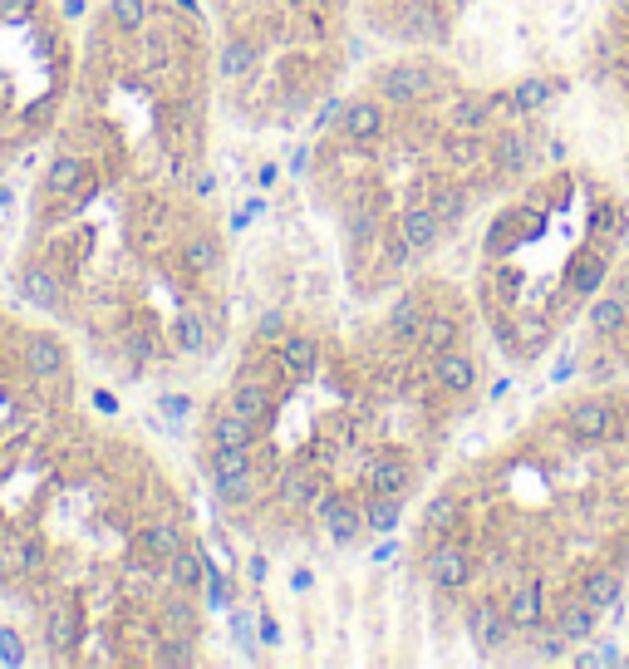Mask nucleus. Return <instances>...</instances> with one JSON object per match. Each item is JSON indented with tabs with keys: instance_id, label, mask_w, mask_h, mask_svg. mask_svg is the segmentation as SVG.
<instances>
[{
	"instance_id": "393cba45",
	"label": "nucleus",
	"mask_w": 629,
	"mask_h": 669,
	"mask_svg": "<svg viewBox=\"0 0 629 669\" xmlns=\"http://www.w3.org/2000/svg\"><path fill=\"white\" fill-rule=\"evenodd\" d=\"M458 512H462V502L453 497V492H433V502L423 507V522L438 527V532H448V527L458 522Z\"/></svg>"
},
{
	"instance_id": "c85d7f7f",
	"label": "nucleus",
	"mask_w": 629,
	"mask_h": 669,
	"mask_svg": "<svg viewBox=\"0 0 629 669\" xmlns=\"http://www.w3.org/2000/svg\"><path fill=\"white\" fill-rule=\"evenodd\" d=\"M448 158H453V163H462V168L482 158V143L472 138V128H462V133H448Z\"/></svg>"
},
{
	"instance_id": "9b49d317",
	"label": "nucleus",
	"mask_w": 629,
	"mask_h": 669,
	"mask_svg": "<svg viewBox=\"0 0 629 669\" xmlns=\"http://www.w3.org/2000/svg\"><path fill=\"white\" fill-rule=\"evenodd\" d=\"M369 487L384 492V497H403V492L413 487V468L403 463L399 453H379V458L369 463Z\"/></svg>"
},
{
	"instance_id": "f8f14e48",
	"label": "nucleus",
	"mask_w": 629,
	"mask_h": 669,
	"mask_svg": "<svg viewBox=\"0 0 629 669\" xmlns=\"http://www.w3.org/2000/svg\"><path fill=\"white\" fill-rule=\"evenodd\" d=\"M566 419H571L575 438H590V443H600V438H610V433H615L610 409H605L600 399H580V404H571V409H566Z\"/></svg>"
},
{
	"instance_id": "f3484780",
	"label": "nucleus",
	"mask_w": 629,
	"mask_h": 669,
	"mask_svg": "<svg viewBox=\"0 0 629 669\" xmlns=\"http://www.w3.org/2000/svg\"><path fill=\"white\" fill-rule=\"evenodd\" d=\"M276 492H281L286 507H315L320 502V478H310V473H281Z\"/></svg>"
},
{
	"instance_id": "c9c22d12",
	"label": "nucleus",
	"mask_w": 629,
	"mask_h": 669,
	"mask_svg": "<svg viewBox=\"0 0 629 669\" xmlns=\"http://www.w3.org/2000/svg\"><path fill=\"white\" fill-rule=\"evenodd\" d=\"M261 640H266V645H281V630H276L271 620H261Z\"/></svg>"
},
{
	"instance_id": "0eeeda50",
	"label": "nucleus",
	"mask_w": 629,
	"mask_h": 669,
	"mask_svg": "<svg viewBox=\"0 0 629 669\" xmlns=\"http://www.w3.org/2000/svg\"><path fill=\"white\" fill-rule=\"evenodd\" d=\"M428 581H433L438 591H462V586L472 581V556L462 547H438L428 556Z\"/></svg>"
},
{
	"instance_id": "2f4dec72",
	"label": "nucleus",
	"mask_w": 629,
	"mask_h": 669,
	"mask_svg": "<svg viewBox=\"0 0 629 669\" xmlns=\"http://www.w3.org/2000/svg\"><path fill=\"white\" fill-rule=\"evenodd\" d=\"M231 635L251 650V645H256V615H251V610H236V615H231Z\"/></svg>"
},
{
	"instance_id": "473e14b6",
	"label": "nucleus",
	"mask_w": 629,
	"mask_h": 669,
	"mask_svg": "<svg viewBox=\"0 0 629 669\" xmlns=\"http://www.w3.org/2000/svg\"><path fill=\"white\" fill-rule=\"evenodd\" d=\"M256 335H261V340H281V335H286V315H281V310H266V315L256 320Z\"/></svg>"
},
{
	"instance_id": "412c9836",
	"label": "nucleus",
	"mask_w": 629,
	"mask_h": 669,
	"mask_svg": "<svg viewBox=\"0 0 629 669\" xmlns=\"http://www.w3.org/2000/svg\"><path fill=\"white\" fill-rule=\"evenodd\" d=\"M585 601L595 610H610L620 601V576H615V571H590V576H585Z\"/></svg>"
},
{
	"instance_id": "2eb2a0df",
	"label": "nucleus",
	"mask_w": 629,
	"mask_h": 669,
	"mask_svg": "<svg viewBox=\"0 0 629 669\" xmlns=\"http://www.w3.org/2000/svg\"><path fill=\"white\" fill-rule=\"evenodd\" d=\"M541 615H546V591L536 581H526L512 596V606H507V620H512V630H536Z\"/></svg>"
},
{
	"instance_id": "4be33fe9",
	"label": "nucleus",
	"mask_w": 629,
	"mask_h": 669,
	"mask_svg": "<svg viewBox=\"0 0 629 669\" xmlns=\"http://www.w3.org/2000/svg\"><path fill=\"white\" fill-rule=\"evenodd\" d=\"M453 335H458V325H453V320H433V315H423V320H418V335H413V340H418L423 350L443 355V350L453 345Z\"/></svg>"
},
{
	"instance_id": "9d476101",
	"label": "nucleus",
	"mask_w": 629,
	"mask_h": 669,
	"mask_svg": "<svg viewBox=\"0 0 629 669\" xmlns=\"http://www.w3.org/2000/svg\"><path fill=\"white\" fill-rule=\"evenodd\" d=\"M227 404L236 414H246L251 424H266L271 414H276V394L266 389V384H256V379H236L227 394Z\"/></svg>"
},
{
	"instance_id": "dca6fc26",
	"label": "nucleus",
	"mask_w": 629,
	"mask_h": 669,
	"mask_svg": "<svg viewBox=\"0 0 629 669\" xmlns=\"http://www.w3.org/2000/svg\"><path fill=\"white\" fill-rule=\"evenodd\" d=\"M585 325L610 340V335H620L629 325V305L620 296H600V301H590V310H585Z\"/></svg>"
},
{
	"instance_id": "f03ea898",
	"label": "nucleus",
	"mask_w": 629,
	"mask_h": 669,
	"mask_svg": "<svg viewBox=\"0 0 629 669\" xmlns=\"http://www.w3.org/2000/svg\"><path fill=\"white\" fill-rule=\"evenodd\" d=\"M64 404H74V350L64 330L25 305H0V458Z\"/></svg>"
},
{
	"instance_id": "39448f33",
	"label": "nucleus",
	"mask_w": 629,
	"mask_h": 669,
	"mask_svg": "<svg viewBox=\"0 0 629 669\" xmlns=\"http://www.w3.org/2000/svg\"><path fill=\"white\" fill-rule=\"evenodd\" d=\"M379 89L389 94V99H423V94H433V74L423 69V64H389V69H379Z\"/></svg>"
},
{
	"instance_id": "5701e85b",
	"label": "nucleus",
	"mask_w": 629,
	"mask_h": 669,
	"mask_svg": "<svg viewBox=\"0 0 629 669\" xmlns=\"http://www.w3.org/2000/svg\"><path fill=\"white\" fill-rule=\"evenodd\" d=\"M595 620H600V610L590 606V601L561 610V630H566L571 640H590V635H595Z\"/></svg>"
},
{
	"instance_id": "f257e3e1",
	"label": "nucleus",
	"mask_w": 629,
	"mask_h": 669,
	"mask_svg": "<svg viewBox=\"0 0 629 669\" xmlns=\"http://www.w3.org/2000/svg\"><path fill=\"white\" fill-rule=\"evenodd\" d=\"M79 50L59 0H0V183L30 173L69 109Z\"/></svg>"
},
{
	"instance_id": "72a5a7b5",
	"label": "nucleus",
	"mask_w": 629,
	"mask_h": 669,
	"mask_svg": "<svg viewBox=\"0 0 629 669\" xmlns=\"http://www.w3.org/2000/svg\"><path fill=\"white\" fill-rule=\"evenodd\" d=\"M349 242H354V246H369V242H374V217H369V212H359V217L349 222Z\"/></svg>"
},
{
	"instance_id": "bb28decb",
	"label": "nucleus",
	"mask_w": 629,
	"mask_h": 669,
	"mask_svg": "<svg viewBox=\"0 0 629 669\" xmlns=\"http://www.w3.org/2000/svg\"><path fill=\"white\" fill-rule=\"evenodd\" d=\"M443 222H458L467 212V187H433V202H428Z\"/></svg>"
},
{
	"instance_id": "ddd939ff",
	"label": "nucleus",
	"mask_w": 629,
	"mask_h": 669,
	"mask_svg": "<svg viewBox=\"0 0 629 669\" xmlns=\"http://www.w3.org/2000/svg\"><path fill=\"white\" fill-rule=\"evenodd\" d=\"M438 237H443V217L433 207H408L403 212V242L413 246V251H433Z\"/></svg>"
},
{
	"instance_id": "7c9ffc66",
	"label": "nucleus",
	"mask_w": 629,
	"mask_h": 669,
	"mask_svg": "<svg viewBox=\"0 0 629 669\" xmlns=\"http://www.w3.org/2000/svg\"><path fill=\"white\" fill-rule=\"evenodd\" d=\"M566 645H571V635L556 625V630H546V635L536 640V660H561V655H566Z\"/></svg>"
},
{
	"instance_id": "423d86ee",
	"label": "nucleus",
	"mask_w": 629,
	"mask_h": 669,
	"mask_svg": "<svg viewBox=\"0 0 629 669\" xmlns=\"http://www.w3.org/2000/svg\"><path fill=\"white\" fill-rule=\"evenodd\" d=\"M384 128H389L384 104H374V99H354V104H344V114H340V133H344V138L374 143V138H384Z\"/></svg>"
},
{
	"instance_id": "a211bd4d",
	"label": "nucleus",
	"mask_w": 629,
	"mask_h": 669,
	"mask_svg": "<svg viewBox=\"0 0 629 669\" xmlns=\"http://www.w3.org/2000/svg\"><path fill=\"white\" fill-rule=\"evenodd\" d=\"M217 69H222L227 79H246V74L256 69V45H251V40H241V35H231L227 45H222V60H217Z\"/></svg>"
},
{
	"instance_id": "aec40b11",
	"label": "nucleus",
	"mask_w": 629,
	"mask_h": 669,
	"mask_svg": "<svg viewBox=\"0 0 629 669\" xmlns=\"http://www.w3.org/2000/svg\"><path fill=\"white\" fill-rule=\"evenodd\" d=\"M546 104H551V84L546 79H521L512 89V99H507L512 114H531V109H546Z\"/></svg>"
},
{
	"instance_id": "1a4fd4ad",
	"label": "nucleus",
	"mask_w": 629,
	"mask_h": 669,
	"mask_svg": "<svg viewBox=\"0 0 629 669\" xmlns=\"http://www.w3.org/2000/svg\"><path fill=\"white\" fill-rule=\"evenodd\" d=\"M477 360L472 355H453V350H443V355H433V379L448 389V394H472L477 389Z\"/></svg>"
},
{
	"instance_id": "f704fd0d",
	"label": "nucleus",
	"mask_w": 629,
	"mask_h": 669,
	"mask_svg": "<svg viewBox=\"0 0 629 669\" xmlns=\"http://www.w3.org/2000/svg\"><path fill=\"white\" fill-rule=\"evenodd\" d=\"M290 586H295V591H310V586H315V576H310V571H295V576H290Z\"/></svg>"
},
{
	"instance_id": "6ab92c4d",
	"label": "nucleus",
	"mask_w": 629,
	"mask_h": 669,
	"mask_svg": "<svg viewBox=\"0 0 629 669\" xmlns=\"http://www.w3.org/2000/svg\"><path fill=\"white\" fill-rule=\"evenodd\" d=\"M399 517H403V502L399 497H384V492H374V502L364 507V527L379 532V537H389L399 527Z\"/></svg>"
},
{
	"instance_id": "b1692460",
	"label": "nucleus",
	"mask_w": 629,
	"mask_h": 669,
	"mask_svg": "<svg viewBox=\"0 0 629 669\" xmlns=\"http://www.w3.org/2000/svg\"><path fill=\"white\" fill-rule=\"evenodd\" d=\"M418 320H423V301L408 291V296H399L394 310H389V330H394V335H418Z\"/></svg>"
},
{
	"instance_id": "c756f323",
	"label": "nucleus",
	"mask_w": 629,
	"mask_h": 669,
	"mask_svg": "<svg viewBox=\"0 0 629 669\" xmlns=\"http://www.w3.org/2000/svg\"><path fill=\"white\" fill-rule=\"evenodd\" d=\"M600 276H605V256H590V261H580L571 276V286L580 291V296H590L595 286H600Z\"/></svg>"
},
{
	"instance_id": "20e7f679",
	"label": "nucleus",
	"mask_w": 629,
	"mask_h": 669,
	"mask_svg": "<svg viewBox=\"0 0 629 669\" xmlns=\"http://www.w3.org/2000/svg\"><path fill=\"white\" fill-rule=\"evenodd\" d=\"M467 635H472V645L497 650V645H507V640H512V620H507V610H502V606L482 601V606L467 610Z\"/></svg>"
},
{
	"instance_id": "e433bc0d",
	"label": "nucleus",
	"mask_w": 629,
	"mask_h": 669,
	"mask_svg": "<svg viewBox=\"0 0 629 669\" xmlns=\"http://www.w3.org/2000/svg\"><path fill=\"white\" fill-rule=\"evenodd\" d=\"M615 15H629V0H615Z\"/></svg>"
},
{
	"instance_id": "7ed1b4c3",
	"label": "nucleus",
	"mask_w": 629,
	"mask_h": 669,
	"mask_svg": "<svg viewBox=\"0 0 629 669\" xmlns=\"http://www.w3.org/2000/svg\"><path fill=\"white\" fill-rule=\"evenodd\" d=\"M320 527L335 542H354L364 527V507H354V497H344V492H330V497H320Z\"/></svg>"
},
{
	"instance_id": "4468645a",
	"label": "nucleus",
	"mask_w": 629,
	"mask_h": 669,
	"mask_svg": "<svg viewBox=\"0 0 629 669\" xmlns=\"http://www.w3.org/2000/svg\"><path fill=\"white\" fill-rule=\"evenodd\" d=\"M281 369H290V374H315L320 369V340L315 335H286L281 340Z\"/></svg>"
},
{
	"instance_id": "6e6552de",
	"label": "nucleus",
	"mask_w": 629,
	"mask_h": 669,
	"mask_svg": "<svg viewBox=\"0 0 629 669\" xmlns=\"http://www.w3.org/2000/svg\"><path fill=\"white\" fill-rule=\"evenodd\" d=\"M207 438H212V443H236V448H256L261 424H251L246 414H236L231 404H222V409H212V419H207Z\"/></svg>"
},
{
	"instance_id": "a878e982",
	"label": "nucleus",
	"mask_w": 629,
	"mask_h": 669,
	"mask_svg": "<svg viewBox=\"0 0 629 669\" xmlns=\"http://www.w3.org/2000/svg\"><path fill=\"white\" fill-rule=\"evenodd\" d=\"M453 119H458V128H482V123L492 119V99H482V94H462L458 109H453Z\"/></svg>"
},
{
	"instance_id": "cd10ccee",
	"label": "nucleus",
	"mask_w": 629,
	"mask_h": 669,
	"mask_svg": "<svg viewBox=\"0 0 629 669\" xmlns=\"http://www.w3.org/2000/svg\"><path fill=\"white\" fill-rule=\"evenodd\" d=\"M497 163L512 168V173H521V168L531 163V148H526L521 133H502V138H497Z\"/></svg>"
}]
</instances>
